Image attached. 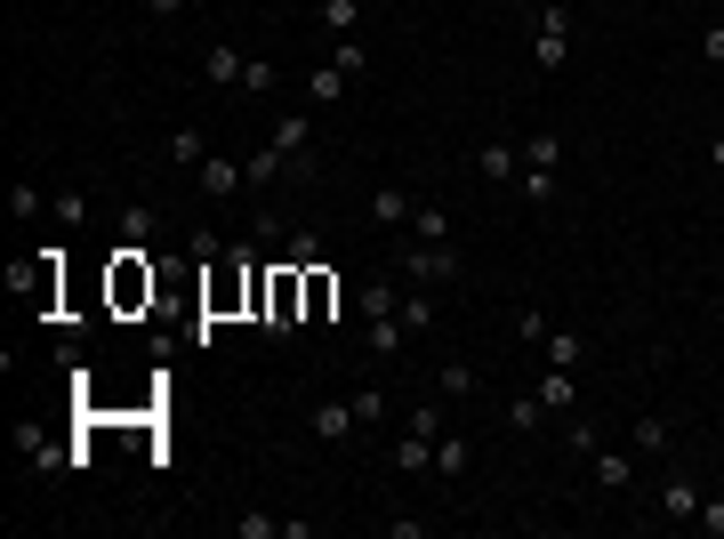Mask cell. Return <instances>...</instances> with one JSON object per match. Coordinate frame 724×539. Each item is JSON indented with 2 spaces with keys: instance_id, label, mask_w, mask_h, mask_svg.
I'll return each mask as SVG.
<instances>
[{
  "instance_id": "1",
  "label": "cell",
  "mask_w": 724,
  "mask_h": 539,
  "mask_svg": "<svg viewBox=\"0 0 724 539\" xmlns=\"http://www.w3.org/2000/svg\"><path fill=\"white\" fill-rule=\"evenodd\" d=\"M531 65H540V73H564V65H572V9H564V0H540V25H531Z\"/></svg>"
},
{
  "instance_id": "2",
  "label": "cell",
  "mask_w": 724,
  "mask_h": 539,
  "mask_svg": "<svg viewBox=\"0 0 724 539\" xmlns=\"http://www.w3.org/2000/svg\"><path fill=\"white\" fill-rule=\"evenodd\" d=\"M395 266H403V282L434 290V282L459 274V250H451V242H410V250H395Z\"/></svg>"
},
{
  "instance_id": "3",
  "label": "cell",
  "mask_w": 724,
  "mask_h": 539,
  "mask_svg": "<svg viewBox=\"0 0 724 539\" xmlns=\"http://www.w3.org/2000/svg\"><path fill=\"white\" fill-rule=\"evenodd\" d=\"M306 427H315V443H355V434H363L355 403H339V395H322L315 411H306Z\"/></svg>"
},
{
  "instance_id": "4",
  "label": "cell",
  "mask_w": 724,
  "mask_h": 539,
  "mask_svg": "<svg viewBox=\"0 0 724 539\" xmlns=\"http://www.w3.org/2000/svg\"><path fill=\"white\" fill-rule=\"evenodd\" d=\"M475 177H483V185H515V177H524V154H515L507 137H483V145H475Z\"/></svg>"
},
{
  "instance_id": "5",
  "label": "cell",
  "mask_w": 724,
  "mask_h": 539,
  "mask_svg": "<svg viewBox=\"0 0 724 539\" xmlns=\"http://www.w3.org/2000/svg\"><path fill=\"white\" fill-rule=\"evenodd\" d=\"M113 298H121V306H137V298H154V266H145V258H137V242H130V250H121V258H113Z\"/></svg>"
},
{
  "instance_id": "6",
  "label": "cell",
  "mask_w": 724,
  "mask_h": 539,
  "mask_svg": "<svg viewBox=\"0 0 724 539\" xmlns=\"http://www.w3.org/2000/svg\"><path fill=\"white\" fill-rule=\"evenodd\" d=\"M363 210H370V225H386V234H395V225H410V210H419V201H410L403 185H379V194H370Z\"/></svg>"
},
{
  "instance_id": "7",
  "label": "cell",
  "mask_w": 724,
  "mask_h": 539,
  "mask_svg": "<svg viewBox=\"0 0 724 539\" xmlns=\"http://www.w3.org/2000/svg\"><path fill=\"white\" fill-rule=\"evenodd\" d=\"M346 81H355V73H346L339 57H330V65H315V73H306V106H339Z\"/></svg>"
},
{
  "instance_id": "8",
  "label": "cell",
  "mask_w": 724,
  "mask_h": 539,
  "mask_svg": "<svg viewBox=\"0 0 724 539\" xmlns=\"http://www.w3.org/2000/svg\"><path fill=\"white\" fill-rule=\"evenodd\" d=\"M395 298H403V290H395V274H370V282L355 290V306H363V322H386V315H395Z\"/></svg>"
},
{
  "instance_id": "9",
  "label": "cell",
  "mask_w": 724,
  "mask_h": 539,
  "mask_svg": "<svg viewBox=\"0 0 724 539\" xmlns=\"http://www.w3.org/2000/svg\"><path fill=\"white\" fill-rule=\"evenodd\" d=\"M434 483H467V434H434Z\"/></svg>"
},
{
  "instance_id": "10",
  "label": "cell",
  "mask_w": 724,
  "mask_h": 539,
  "mask_svg": "<svg viewBox=\"0 0 724 539\" xmlns=\"http://www.w3.org/2000/svg\"><path fill=\"white\" fill-rule=\"evenodd\" d=\"M531 395H540L548 411H572V403H579V379H572L564 363H548V370H540V387H531Z\"/></svg>"
},
{
  "instance_id": "11",
  "label": "cell",
  "mask_w": 724,
  "mask_h": 539,
  "mask_svg": "<svg viewBox=\"0 0 724 539\" xmlns=\"http://www.w3.org/2000/svg\"><path fill=\"white\" fill-rule=\"evenodd\" d=\"M395 322L410 330V339H419V330H434V298H427L419 282H403V298H395Z\"/></svg>"
},
{
  "instance_id": "12",
  "label": "cell",
  "mask_w": 724,
  "mask_h": 539,
  "mask_svg": "<svg viewBox=\"0 0 724 539\" xmlns=\"http://www.w3.org/2000/svg\"><path fill=\"white\" fill-rule=\"evenodd\" d=\"M588 460H596V483H604V491H628V483H636V460H628V451H604V443H596Z\"/></svg>"
},
{
  "instance_id": "13",
  "label": "cell",
  "mask_w": 724,
  "mask_h": 539,
  "mask_svg": "<svg viewBox=\"0 0 724 539\" xmlns=\"http://www.w3.org/2000/svg\"><path fill=\"white\" fill-rule=\"evenodd\" d=\"M660 515H668V524H692V515H700V483H685V475L660 483Z\"/></svg>"
},
{
  "instance_id": "14",
  "label": "cell",
  "mask_w": 724,
  "mask_h": 539,
  "mask_svg": "<svg viewBox=\"0 0 724 539\" xmlns=\"http://www.w3.org/2000/svg\"><path fill=\"white\" fill-rule=\"evenodd\" d=\"M403 339H410V330H403L395 315H386V322H370V330H363V346H370V363H395V355H403Z\"/></svg>"
},
{
  "instance_id": "15",
  "label": "cell",
  "mask_w": 724,
  "mask_h": 539,
  "mask_svg": "<svg viewBox=\"0 0 724 539\" xmlns=\"http://www.w3.org/2000/svg\"><path fill=\"white\" fill-rule=\"evenodd\" d=\"M194 177H201V194H234V185H250V177H242V161H225V154H210Z\"/></svg>"
},
{
  "instance_id": "16",
  "label": "cell",
  "mask_w": 724,
  "mask_h": 539,
  "mask_svg": "<svg viewBox=\"0 0 724 539\" xmlns=\"http://www.w3.org/2000/svg\"><path fill=\"white\" fill-rule=\"evenodd\" d=\"M282 266H322V234L315 225H290L282 234Z\"/></svg>"
},
{
  "instance_id": "17",
  "label": "cell",
  "mask_w": 724,
  "mask_h": 539,
  "mask_svg": "<svg viewBox=\"0 0 724 539\" xmlns=\"http://www.w3.org/2000/svg\"><path fill=\"white\" fill-rule=\"evenodd\" d=\"M306 145H315V121H306V113H290V121H274V154H290V161H306Z\"/></svg>"
},
{
  "instance_id": "18",
  "label": "cell",
  "mask_w": 724,
  "mask_h": 539,
  "mask_svg": "<svg viewBox=\"0 0 724 539\" xmlns=\"http://www.w3.org/2000/svg\"><path fill=\"white\" fill-rule=\"evenodd\" d=\"M395 467H403V475H434V443L403 427V443H395Z\"/></svg>"
},
{
  "instance_id": "19",
  "label": "cell",
  "mask_w": 724,
  "mask_h": 539,
  "mask_svg": "<svg viewBox=\"0 0 724 539\" xmlns=\"http://www.w3.org/2000/svg\"><path fill=\"white\" fill-rule=\"evenodd\" d=\"M330 306H339V282H330L322 266H306V322H322Z\"/></svg>"
},
{
  "instance_id": "20",
  "label": "cell",
  "mask_w": 724,
  "mask_h": 539,
  "mask_svg": "<svg viewBox=\"0 0 724 539\" xmlns=\"http://www.w3.org/2000/svg\"><path fill=\"white\" fill-rule=\"evenodd\" d=\"M201 65H210V81L242 89V65H250V57H242V49H225V40H210V57H201Z\"/></svg>"
},
{
  "instance_id": "21",
  "label": "cell",
  "mask_w": 724,
  "mask_h": 539,
  "mask_svg": "<svg viewBox=\"0 0 724 539\" xmlns=\"http://www.w3.org/2000/svg\"><path fill=\"white\" fill-rule=\"evenodd\" d=\"M410 234L419 242H451V210L443 201H419V210H410Z\"/></svg>"
},
{
  "instance_id": "22",
  "label": "cell",
  "mask_w": 724,
  "mask_h": 539,
  "mask_svg": "<svg viewBox=\"0 0 724 539\" xmlns=\"http://www.w3.org/2000/svg\"><path fill=\"white\" fill-rule=\"evenodd\" d=\"M548 363H564V370H579V355H588V339L579 330H548V346H540Z\"/></svg>"
},
{
  "instance_id": "23",
  "label": "cell",
  "mask_w": 724,
  "mask_h": 539,
  "mask_svg": "<svg viewBox=\"0 0 724 539\" xmlns=\"http://www.w3.org/2000/svg\"><path fill=\"white\" fill-rule=\"evenodd\" d=\"M555 161H564V137H555V130H540L524 145V170H555Z\"/></svg>"
},
{
  "instance_id": "24",
  "label": "cell",
  "mask_w": 724,
  "mask_h": 539,
  "mask_svg": "<svg viewBox=\"0 0 724 539\" xmlns=\"http://www.w3.org/2000/svg\"><path fill=\"white\" fill-rule=\"evenodd\" d=\"M507 427L540 434V427H548V403H540V395H515V403H507Z\"/></svg>"
},
{
  "instance_id": "25",
  "label": "cell",
  "mask_w": 724,
  "mask_h": 539,
  "mask_svg": "<svg viewBox=\"0 0 724 539\" xmlns=\"http://www.w3.org/2000/svg\"><path fill=\"white\" fill-rule=\"evenodd\" d=\"M170 161H177V170H201V161H210V154H201V130H170Z\"/></svg>"
},
{
  "instance_id": "26",
  "label": "cell",
  "mask_w": 724,
  "mask_h": 539,
  "mask_svg": "<svg viewBox=\"0 0 724 539\" xmlns=\"http://www.w3.org/2000/svg\"><path fill=\"white\" fill-rule=\"evenodd\" d=\"M548 315H540V306H524V315H515V346H548Z\"/></svg>"
},
{
  "instance_id": "27",
  "label": "cell",
  "mask_w": 724,
  "mask_h": 539,
  "mask_svg": "<svg viewBox=\"0 0 724 539\" xmlns=\"http://www.w3.org/2000/svg\"><path fill=\"white\" fill-rule=\"evenodd\" d=\"M515 194H524L531 210H540V201H555V170H524V177H515Z\"/></svg>"
},
{
  "instance_id": "28",
  "label": "cell",
  "mask_w": 724,
  "mask_h": 539,
  "mask_svg": "<svg viewBox=\"0 0 724 539\" xmlns=\"http://www.w3.org/2000/svg\"><path fill=\"white\" fill-rule=\"evenodd\" d=\"M346 403H355V419H363V427H379V419H386V395H379V387H355Z\"/></svg>"
},
{
  "instance_id": "29",
  "label": "cell",
  "mask_w": 724,
  "mask_h": 539,
  "mask_svg": "<svg viewBox=\"0 0 724 539\" xmlns=\"http://www.w3.org/2000/svg\"><path fill=\"white\" fill-rule=\"evenodd\" d=\"M315 16H322V25H330V33H346V25H355V16H363V0H322V9H315Z\"/></svg>"
},
{
  "instance_id": "30",
  "label": "cell",
  "mask_w": 724,
  "mask_h": 539,
  "mask_svg": "<svg viewBox=\"0 0 724 539\" xmlns=\"http://www.w3.org/2000/svg\"><path fill=\"white\" fill-rule=\"evenodd\" d=\"M242 97H274V65H242Z\"/></svg>"
},
{
  "instance_id": "31",
  "label": "cell",
  "mask_w": 724,
  "mask_h": 539,
  "mask_svg": "<svg viewBox=\"0 0 724 539\" xmlns=\"http://www.w3.org/2000/svg\"><path fill=\"white\" fill-rule=\"evenodd\" d=\"M636 451H668V427H660L652 411H645V419H636Z\"/></svg>"
},
{
  "instance_id": "32",
  "label": "cell",
  "mask_w": 724,
  "mask_h": 539,
  "mask_svg": "<svg viewBox=\"0 0 724 539\" xmlns=\"http://www.w3.org/2000/svg\"><path fill=\"white\" fill-rule=\"evenodd\" d=\"M403 427H410V434H427V443H434V434H443V411H434V403H419V411H410Z\"/></svg>"
},
{
  "instance_id": "33",
  "label": "cell",
  "mask_w": 724,
  "mask_h": 539,
  "mask_svg": "<svg viewBox=\"0 0 724 539\" xmlns=\"http://www.w3.org/2000/svg\"><path fill=\"white\" fill-rule=\"evenodd\" d=\"M282 524H274V515H234V539H274Z\"/></svg>"
},
{
  "instance_id": "34",
  "label": "cell",
  "mask_w": 724,
  "mask_h": 539,
  "mask_svg": "<svg viewBox=\"0 0 724 539\" xmlns=\"http://www.w3.org/2000/svg\"><path fill=\"white\" fill-rule=\"evenodd\" d=\"M700 57H709V65H724V25H700Z\"/></svg>"
},
{
  "instance_id": "35",
  "label": "cell",
  "mask_w": 724,
  "mask_h": 539,
  "mask_svg": "<svg viewBox=\"0 0 724 539\" xmlns=\"http://www.w3.org/2000/svg\"><path fill=\"white\" fill-rule=\"evenodd\" d=\"M692 524H700V531H716V539H724V500H700V515H692Z\"/></svg>"
},
{
  "instance_id": "36",
  "label": "cell",
  "mask_w": 724,
  "mask_h": 539,
  "mask_svg": "<svg viewBox=\"0 0 724 539\" xmlns=\"http://www.w3.org/2000/svg\"><path fill=\"white\" fill-rule=\"evenodd\" d=\"M145 9H154V16H185L194 0H145Z\"/></svg>"
},
{
  "instance_id": "37",
  "label": "cell",
  "mask_w": 724,
  "mask_h": 539,
  "mask_svg": "<svg viewBox=\"0 0 724 539\" xmlns=\"http://www.w3.org/2000/svg\"><path fill=\"white\" fill-rule=\"evenodd\" d=\"M709 170H724V130L709 137Z\"/></svg>"
},
{
  "instance_id": "38",
  "label": "cell",
  "mask_w": 724,
  "mask_h": 539,
  "mask_svg": "<svg viewBox=\"0 0 724 539\" xmlns=\"http://www.w3.org/2000/svg\"><path fill=\"white\" fill-rule=\"evenodd\" d=\"M363 9H370V0H363Z\"/></svg>"
}]
</instances>
